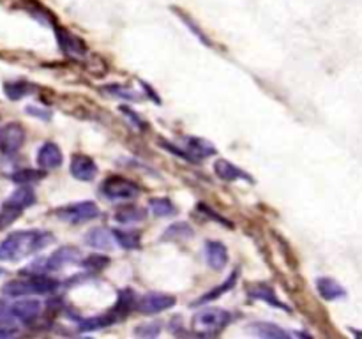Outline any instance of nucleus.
<instances>
[{
	"mask_svg": "<svg viewBox=\"0 0 362 339\" xmlns=\"http://www.w3.org/2000/svg\"><path fill=\"white\" fill-rule=\"evenodd\" d=\"M53 240L52 233L45 230H20L7 235L0 244V261H18L37 254L49 246Z\"/></svg>",
	"mask_w": 362,
	"mask_h": 339,
	"instance_id": "obj_1",
	"label": "nucleus"
},
{
	"mask_svg": "<svg viewBox=\"0 0 362 339\" xmlns=\"http://www.w3.org/2000/svg\"><path fill=\"white\" fill-rule=\"evenodd\" d=\"M230 313L221 307H205L191 318V328L200 335H214L230 321Z\"/></svg>",
	"mask_w": 362,
	"mask_h": 339,
	"instance_id": "obj_2",
	"label": "nucleus"
},
{
	"mask_svg": "<svg viewBox=\"0 0 362 339\" xmlns=\"http://www.w3.org/2000/svg\"><path fill=\"white\" fill-rule=\"evenodd\" d=\"M59 282L48 278H30L20 279V281H9L2 286V293L7 297H30V295H46L55 292Z\"/></svg>",
	"mask_w": 362,
	"mask_h": 339,
	"instance_id": "obj_3",
	"label": "nucleus"
},
{
	"mask_svg": "<svg viewBox=\"0 0 362 339\" xmlns=\"http://www.w3.org/2000/svg\"><path fill=\"white\" fill-rule=\"evenodd\" d=\"M34 201L35 196L34 191H32L30 187L23 186L20 187V189L14 191V193L7 198L6 203H4L2 210H0V228L7 226L9 222H13L14 219L20 215V212L25 210L27 207H30Z\"/></svg>",
	"mask_w": 362,
	"mask_h": 339,
	"instance_id": "obj_4",
	"label": "nucleus"
},
{
	"mask_svg": "<svg viewBox=\"0 0 362 339\" xmlns=\"http://www.w3.org/2000/svg\"><path fill=\"white\" fill-rule=\"evenodd\" d=\"M101 193L112 201H129L134 200L140 193L138 186L124 177L113 175L106 179L101 186Z\"/></svg>",
	"mask_w": 362,
	"mask_h": 339,
	"instance_id": "obj_5",
	"label": "nucleus"
},
{
	"mask_svg": "<svg viewBox=\"0 0 362 339\" xmlns=\"http://www.w3.org/2000/svg\"><path fill=\"white\" fill-rule=\"evenodd\" d=\"M57 215L64 221L71 222V225H80V222L90 221L99 215V207L94 201H78V203L66 205V207L59 208Z\"/></svg>",
	"mask_w": 362,
	"mask_h": 339,
	"instance_id": "obj_6",
	"label": "nucleus"
},
{
	"mask_svg": "<svg viewBox=\"0 0 362 339\" xmlns=\"http://www.w3.org/2000/svg\"><path fill=\"white\" fill-rule=\"evenodd\" d=\"M175 297L168 295V293L151 292L141 295L136 306L144 314H158L161 313V311H166L170 309V307L175 306Z\"/></svg>",
	"mask_w": 362,
	"mask_h": 339,
	"instance_id": "obj_7",
	"label": "nucleus"
},
{
	"mask_svg": "<svg viewBox=\"0 0 362 339\" xmlns=\"http://www.w3.org/2000/svg\"><path fill=\"white\" fill-rule=\"evenodd\" d=\"M80 258H81V253H80V249H76V247H73V246L60 247V249H57L55 253H53L52 256H49L48 260L42 263V270L57 272V270H60V268L66 267V265L76 263Z\"/></svg>",
	"mask_w": 362,
	"mask_h": 339,
	"instance_id": "obj_8",
	"label": "nucleus"
},
{
	"mask_svg": "<svg viewBox=\"0 0 362 339\" xmlns=\"http://www.w3.org/2000/svg\"><path fill=\"white\" fill-rule=\"evenodd\" d=\"M71 175L76 180H83V182H88V180H94L95 175H98V165L92 157L85 154H74L71 157L69 165Z\"/></svg>",
	"mask_w": 362,
	"mask_h": 339,
	"instance_id": "obj_9",
	"label": "nucleus"
},
{
	"mask_svg": "<svg viewBox=\"0 0 362 339\" xmlns=\"http://www.w3.org/2000/svg\"><path fill=\"white\" fill-rule=\"evenodd\" d=\"M35 162H37L39 168L42 172H48V170H55L62 165V152L52 141H46V143L41 145V148L37 150V155H35Z\"/></svg>",
	"mask_w": 362,
	"mask_h": 339,
	"instance_id": "obj_10",
	"label": "nucleus"
},
{
	"mask_svg": "<svg viewBox=\"0 0 362 339\" xmlns=\"http://www.w3.org/2000/svg\"><path fill=\"white\" fill-rule=\"evenodd\" d=\"M7 313L14 318V320H20L23 323H28L34 318H37V314L41 313V302L35 299H23L14 302L13 306L7 309Z\"/></svg>",
	"mask_w": 362,
	"mask_h": 339,
	"instance_id": "obj_11",
	"label": "nucleus"
},
{
	"mask_svg": "<svg viewBox=\"0 0 362 339\" xmlns=\"http://www.w3.org/2000/svg\"><path fill=\"white\" fill-rule=\"evenodd\" d=\"M25 133L18 124H7L0 129V147L6 154H13L23 145Z\"/></svg>",
	"mask_w": 362,
	"mask_h": 339,
	"instance_id": "obj_12",
	"label": "nucleus"
},
{
	"mask_svg": "<svg viewBox=\"0 0 362 339\" xmlns=\"http://www.w3.org/2000/svg\"><path fill=\"white\" fill-rule=\"evenodd\" d=\"M205 260L212 270H221L228 263V249L219 240H207L205 242Z\"/></svg>",
	"mask_w": 362,
	"mask_h": 339,
	"instance_id": "obj_13",
	"label": "nucleus"
},
{
	"mask_svg": "<svg viewBox=\"0 0 362 339\" xmlns=\"http://www.w3.org/2000/svg\"><path fill=\"white\" fill-rule=\"evenodd\" d=\"M85 242L99 251H110L115 246L113 233L106 228H92L90 232L87 233V237H85Z\"/></svg>",
	"mask_w": 362,
	"mask_h": 339,
	"instance_id": "obj_14",
	"label": "nucleus"
},
{
	"mask_svg": "<svg viewBox=\"0 0 362 339\" xmlns=\"http://www.w3.org/2000/svg\"><path fill=\"white\" fill-rule=\"evenodd\" d=\"M216 175L219 177L225 182H235V180H251V177L247 173H244L239 166L232 165L226 159H218L214 165Z\"/></svg>",
	"mask_w": 362,
	"mask_h": 339,
	"instance_id": "obj_15",
	"label": "nucleus"
},
{
	"mask_svg": "<svg viewBox=\"0 0 362 339\" xmlns=\"http://www.w3.org/2000/svg\"><path fill=\"white\" fill-rule=\"evenodd\" d=\"M184 147H186L187 154L189 155H197L198 159L209 157V155L216 154V147L211 143V141L204 140V138H197V136H187L184 140Z\"/></svg>",
	"mask_w": 362,
	"mask_h": 339,
	"instance_id": "obj_16",
	"label": "nucleus"
},
{
	"mask_svg": "<svg viewBox=\"0 0 362 339\" xmlns=\"http://www.w3.org/2000/svg\"><path fill=\"white\" fill-rule=\"evenodd\" d=\"M317 290L324 300H338L346 297V290L338 281L331 278H320L317 281Z\"/></svg>",
	"mask_w": 362,
	"mask_h": 339,
	"instance_id": "obj_17",
	"label": "nucleus"
},
{
	"mask_svg": "<svg viewBox=\"0 0 362 339\" xmlns=\"http://www.w3.org/2000/svg\"><path fill=\"white\" fill-rule=\"evenodd\" d=\"M251 332L257 334L258 338H269V339H286L290 338V334L286 331H283L281 327L274 323H267V321H260V323H253Z\"/></svg>",
	"mask_w": 362,
	"mask_h": 339,
	"instance_id": "obj_18",
	"label": "nucleus"
},
{
	"mask_svg": "<svg viewBox=\"0 0 362 339\" xmlns=\"http://www.w3.org/2000/svg\"><path fill=\"white\" fill-rule=\"evenodd\" d=\"M148 208L156 218H172L177 214V207L170 198H151Z\"/></svg>",
	"mask_w": 362,
	"mask_h": 339,
	"instance_id": "obj_19",
	"label": "nucleus"
},
{
	"mask_svg": "<svg viewBox=\"0 0 362 339\" xmlns=\"http://www.w3.org/2000/svg\"><path fill=\"white\" fill-rule=\"evenodd\" d=\"M117 313L115 311H110L108 314H101V316H95V318H88V320L81 321L80 323V331L81 332H90V331H98V328H105L108 325H112L113 321L117 320Z\"/></svg>",
	"mask_w": 362,
	"mask_h": 339,
	"instance_id": "obj_20",
	"label": "nucleus"
},
{
	"mask_svg": "<svg viewBox=\"0 0 362 339\" xmlns=\"http://www.w3.org/2000/svg\"><path fill=\"white\" fill-rule=\"evenodd\" d=\"M237 278H239V272H232V274L228 275V279H226L225 282H221V285L216 286L214 290H211V292L205 293V295L202 297V299H198L194 304L198 306V304H205V302H209V300H214V299H218V297H221L223 293H226L228 290H232L233 286H235Z\"/></svg>",
	"mask_w": 362,
	"mask_h": 339,
	"instance_id": "obj_21",
	"label": "nucleus"
},
{
	"mask_svg": "<svg viewBox=\"0 0 362 339\" xmlns=\"http://www.w3.org/2000/svg\"><path fill=\"white\" fill-rule=\"evenodd\" d=\"M113 239L124 249H136L140 247V233L126 232V230H113Z\"/></svg>",
	"mask_w": 362,
	"mask_h": 339,
	"instance_id": "obj_22",
	"label": "nucleus"
},
{
	"mask_svg": "<svg viewBox=\"0 0 362 339\" xmlns=\"http://www.w3.org/2000/svg\"><path fill=\"white\" fill-rule=\"evenodd\" d=\"M145 212L138 207H129L122 208L115 214V221L120 222V225H134V222H140L145 219Z\"/></svg>",
	"mask_w": 362,
	"mask_h": 339,
	"instance_id": "obj_23",
	"label": "nucleus"
},
{
	"mask_svg": "<svg viewBox=\"0 0 362 339\" xmlns=\"http://www.w3.org/2000/svg\"><path fill=\"white\" fill-rule=\"evenodd\" d=\"M250 295L253 297V299H258V300H265V302H269V304H272V306H276V307H281V309H285V311H288V307L285 306V304H281L278 300V297L274 295V292H272L271 288H269V286H257V288H253L250 292Z\"/></svg>",
	"mask_w": 362,
	"mask_h": 339,
	"instance_id": "obj_24",
	"label": "nucleus"
},
{
	"mask_svg": "<svg viewBox=\"0 0 362 339\" xmlns=\"http://www.w3.org/2000/svg\"><path fill=\"white\" fill-rule=\"evenodd\" d=\"M193 237V230L189 228V225L186 222H175V225L170 226L165 233H163V239L170 240H186Z\"/></svg>",
	"mask_w": 362,
	"mask_h": 339,
	"instance_id": "obj_25",
	"label": "nucleus"
},
{
	"mask_svg": "<svg viewBox=\"0 0 362 339\" xmlns=\"http://www.w3.org/2000/svg\"><path fill=\"white\" fill-rule=\"evenodd\" d=\"M4 92L11 101H18L30 92V85L23 83V81H13V83L4 85Z\"/></svg>",
	"mask_w": 362,
	"mask_h": 339,
	"instance_id": "obj_26",
	"label": "nucleus"
},
{
	"mask_svg": "<svg viewBox=\"0 0 362 339\" xmlns=\"http://www.w3.org/2000/svg\"><path fill=\"white\" fill-rule=\"evenodd\" d=\"M18 332H20V328H18L14 318L9 313L0 314V338H13Z\"/></svg>",
	"mask_w": 362,
	"mask_h": 339,
	"instance_id": "obj_27",
	"label": "nucleus"
},
{
	"mask_svg": "<svg viewBox=\"0 0 362 339\" xmlns=\"http://www.w3.org/2000/svg\"><path fill=\"white\" fill-rule=\"evenodd\" d=\"M45 177V173H37L34 170H20V172L14 173L11 179L14 180L16 184H32V182H37Z\"/></svg>",
	"mask_w": 362,
	"mask_h": 339,
	"instance_id": "obj_28",
	"label": "nucleus"
},
{
	"mask_svg": "<svg viewBox=\"0 0 362 339\" xmlns=\"http://www.w3.org/2000/svg\"><path fill=\"white\" fill-rule=\"evenodd\" d=\"M110 263V260L106 256H99V254H92L87 260H83V267L88 270H103L106 265Z\"/></svg>",
	"mask_w": 362,
	"mask_h": 339,
	"instance_id": "obj_29",
	"label": "nucleus"
},
{
	"mask_svg": "<svg viewBox=\"0 0 362 339\" xmlns=\"http://www.w3.org/2000/svg\"><path fill=\"white\" fill-rule=\"evenodd\" d=\"M136 332L138 335H158L159 334V327L156 323H145L144 327H140V328H136Z\"/></svg>",
	"mask_w": 362,
	"mask_h": 339,
	"instance_id": "obj_30",
	"label": "nucleus"
}]
</instances>
